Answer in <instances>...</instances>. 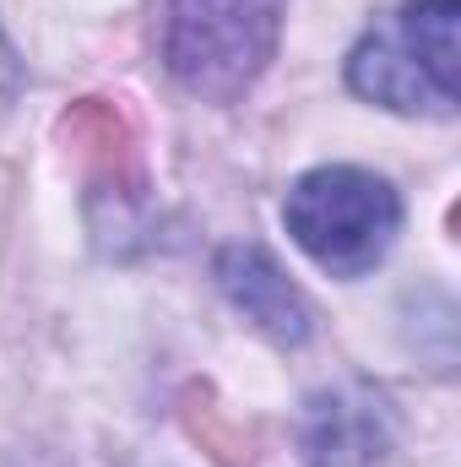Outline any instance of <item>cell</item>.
Instances as JSON below:
<instances>
[{
  "label": "cell",
  "mask_w": 461,
  "mask_h": 467,
  "mask_svg": "<svg viewBox=\"0 0 461 467\" xmlns=\"http://www.w3.org/2000/svg\"><path fill=\"white\" fill-rule=\"evenodd\" d=\"M461 0H402L347 55V88L396 115H456Z\"/></svg>",
  "instance_id": "1"
},
{
  "label": "cell",
  "mask_w": 461,
  "mask_h": 467,
  "mask_svg": "<svg viewBox=\"0 0 461 467\" xmlns=\"http://www.w3.org/2000/svg\"><path fill=\"white\" fill-rule=\"evenodd\" d=\"M282 223L293 244L332 277H364L374 272L396 234H402V196L391 180L358 163H326L293 180L282 202Z\"/></svg>",
  "instance_id": "2"
},
{
  "label": "cell",
  "mask_w": 461,
  "mask_h": 467,
  "mask_svg": "<svg viewBox=\"0 0 461 467\" xmlns=\"http://www.w3.org/2000/svg\"><path fill=\"white\" fill-rule=\"evenodd\" d=\"M282 11L288 0H163L169 77L207 104L244 99L277 55Z\"/></svg>",
  "instance_id": "3"
},
{
  "label": "cell",
  "mask_w": 461,
  "mask_h": 467,
  "mask_svg": "<svg viewBox=\"0 0 461 467\" xmlns=\"http://www.w3.org/2000/svg\"><path fill=\"white\" fill-rule=\"evenodd\" d=\"M396 441V413L374 386H326L299 413V457L310 467H374Z\"/></svg>",
  "instance_id": "4"
},
{
  "label": "cell",
  "mask_w": 461,
  "mask_h": 467,
  "mask_svg": "<svg viewBox=\"0 0 461 467\" xmlns=\"http://www.w3.org/2000/svg\"><path fill=\"white\" fill-rule=\"evenodd\" d=\"M218 288L261 337H271L282 348H299L315 332V310H310L304 288L261 244H229L218 255Z\"/></svg>",
  "instance_id": "5"
},
{
  "label": "cell",
  "mask_w": 461,
  "mask_h": 467,
  "mask_svg": "<svg viewBox=\"0 0 461 467\" xmlns=\"http://www.w3.org/2000/svg\"><path fill=\"white\" fill-rule=\"evenodd\" d=\"M16 82V66H11V49H5V38H0V93Z\"/></svg>",
  "instance_id": "6"
}]
</instances>
